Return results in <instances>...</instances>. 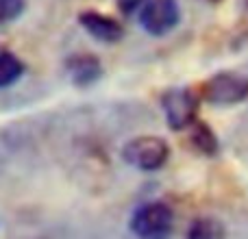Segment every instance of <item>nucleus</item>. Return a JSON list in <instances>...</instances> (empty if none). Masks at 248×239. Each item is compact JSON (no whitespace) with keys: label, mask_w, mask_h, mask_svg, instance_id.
Returning <instances> with one entry per match:
<instances>
[{"label":"nucleus","mask_w":248,"mask_h":239,"mask_svg":"<svg viewBox=\"0 0 248 239\" xmlns=\"http://www.w3.org/2000/svg\"><path fill=\"white\" fill-rule=\"evenodd\" d=\"M128 228L137 239H170L174 231V211L161 200L144 202L131 213Z\"/></svg>","instance_id":"obj_1"},{"label":"nucleus","mask_w":248,"mask_h":239,"mask_svg":"<svg viewBox=\"0 0 248 239\" xmlns=\"http://www.w3.org/2000/svg\"><path fill=\"white\" fill-rule=\"evenodd\" d=\"M201 94L192 87H170L161 94V111L170 131L183 133L189 131L198 122Z\"/></svg>","instance_id":"obj_2"},{"label":"nucleus","mask_w":248,"mask_h":239,"mask_svg":"<svg viewBox=\"0 0 248 239\" xmlns=\"http://www.w3.org/2000/svg\"><path fill=\"white\" fill-rule=\"evenodd\" d=\"M201 98L211 107H235L248 100V76L231 70L216 72L201 85Z\"/></svg>","instance_id":"obj_3"},{"label":"nucleus","mask_w":248,"mask_h":239,"mask_svg":"<svg viewBox=\"0 0 248 239\" xmlns=\"http://www.w3.org/2000/svg\"><path fill=\"white\" fill-rule=\"evenodd\" d=\"M122 161L140 172H157L170 159V146L159 135H137L122 146Z\"/></svg>","instance_id":"obj_4"},{"label":"nucleus","mask_w":248,"mask_h":239,"mask_svg":"<svg viewBox=\"0 0 248 239\" xmlns=\"http://www.w3.org/2000/svg\"><path fill=\"white\" fill-rule=\"evenodd\" d=\"M137 22L150 37H166L181 24V4L176 0H148L137 13Z\"/></svg>","instance_id":"obj_5"},{"label":"nucleus","mask_w":248,"mask_h":239,"mask_svg":"<svg viewBox=\"0 0 248 239\" xmlns=\"http://www.w3.org/2000/svg\"><path fill=\"white\" fill-rule=\"evenodd\" d=\"M77 22L92 39L105 46H113V44L122 42L124 37V26L116 17L107 15V13L94 11V9H85L77 15Z\"/></svg>","instance_id":"obj_6"},{"label":"nucleus","mask_w":248,"mask_h":239,"mask_svg":"<svg viewBox=\"0 0 248 239\" xmlns=\"http://www.w3.org/2000/svg\"><path fill=\"white\" fill-rule=\"evenodd\" d=\"M65 72H68L70 81L74 87H92L103 78L105 68L100 63V59L92 52H74L65 59Z\"/></svg>","instance_id":"obj_7"},{"label":"nucleus","mask_w":248,"mask_h":239,"mask_svg":"<svg viewBox=\"0 0 248 239\" xmlns=\"http://www.w3.org/2000/svg\"><path fill=\"white\" fill-rule=\"evenodd\" d=\"M187 139L194 152H198L201 157H216L220 152V139L214 133V128L207 122L198 120L192 128L187 131Z\"/></svg>","instance_id":"obj_8"},{"label":"nucleus","mask_w":248,"mask_h":239,"mask_svg":"<svg viewBox=\"0 0 248 239\" xmlns=\"http://www.w3.org/2000/svg\"><path fill=\"white\" fill-rule=\"evenodd\" d=\"M185 239H227V228L214 215H201L189 224Z\"/></svg>","instance_id":"obj_9"},{"label":"nucleus","mask_w":248,"mask_h":239,"mask_svg":"<svg viewBox=\"0 0 248 239\" xmlns=\"http://www.w3.org/2000/svg\"><path fill=\"white\" fill-rule=\"evenodd\" d=\"M26 72V65L16 52L0 50V90L13 87Z\"/></svg>","instance_id":"obj_10"},{"label":"nucleus","mask_w":248,"mask_h":239,"mask_svg":"<svg viewBox=\"0 0 248 239\" xmlns=\"http://www.w3.org/2000/svg\"><path fill=\"white\" fill-rule=\"evenodd\" d=\"M26 11V0H0V26L13 24Z\"/></svg>","instance_id":"obj_11"},{"label":"nucleus","mask_w":248,"mask_h":239,"mask_svg":"<svg viewBox=\"0 0 248 239\" xmlns=\"http://www.w3.org/2000/svg\"><path fill=\"white\" fill-rule=\"evenodd\" d=\"M146 2H148V0H116V4H118L122 15H133L135 11L140 13Z\"/></svg>","instance_id":"obj_12"},{"label":"nucleus","mask_w":248,"mask_h":239,"mask_svg":"<svg viewBox=\"0 0 248 239\" xmlns=\"http://www.w3.org/2000/svg\"><path fill=\"white\" fill-rule=\"evenodd\" d=\"M240 4H242V7H244L246 11H248V0H240Z\"/></svg>","instance_id":"obj_13"},{"label":"nucleus","mask_w":248,"mask_h":239,"mask_svg":"<svg viewBox=\"0 0 248 239\" xmlns=\"http://www.w3.org/2000/svg\"><path fill=\"white\" fill-rule=\"evenodd\" d=\"M209 2H214V4H216V2H220V0H209Z\"/></svg>","instance_id":"obj_14"}]
</instances>
